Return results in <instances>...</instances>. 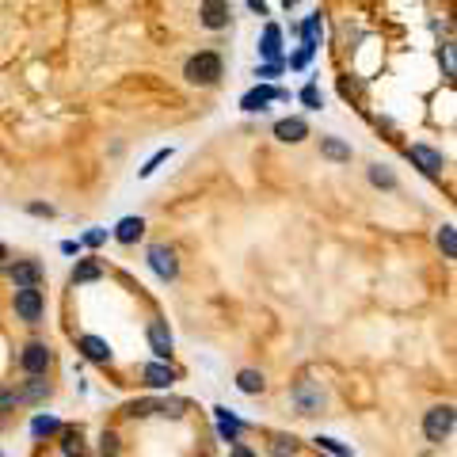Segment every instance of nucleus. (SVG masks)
I'll return each mask as SVG.
<instances>
[{
  "label": "nucleus",
  "mask_w": 457,
  "mask_h": 457,
  "mask_svg": "<svg viewBox=\"0 0 457 457\" xmlns=\"http://www.w3.org/2000/svg\"><path fill=\"white\" fill-rule=\"evenodd\" d=\"M213 419H218V434L225 438V442H237L240 431H244V423H240L229 408H213Z\"/></svg>",
  "instance_id": "obj_16"
},
{
  "label": "nucleus",
  "mask_w": 457,
  "mask_h": 457,
  "mask_svg": "<svg viewBox=\"0 0 457 457\" xmlns=\"http://www.w3.org/2000/svg\"><path fill=\"white\" fill-rule=\"evenodd\" d=\"M301 104L309 107V111H320V107H324V96H320V88H316L313 80H309V84H305V88H301Z\"/></svg>",
  "instance_id": "obj_28"
},
{
  "label": "nucleus",
  "mask_w": 457,
  "mask_h": 457,
  "mask_svg": "<svg viewBox=\"0 0 457 457\" xmlns=\"http://www.w3.org/2000/svg\"><path fill=\"white\" fill-rule=\"evenodd\" d=\"M316 35H320V15H309L301 27V46H309V50H316Z\"/></svg>",
  "instance_id": "obj_27"
},
{
  "label": "nucleus",
  "mask_w": 457,
  "mask_h": 457,
  "mask_svg": "<svg viewBox=\"0 0 457 457\" xmlns=\"http://www.w3.org/2000/svg\"><path fill=\"white\" fill-rule=\"evenodd\" d=\"M50 362H54V354H50L46 343H27L23 354H20L23 374H46V370H50Z\"/></svg>",
  "instance_id": "obj_8"
},
{
  "label": "nucleus",
  "mask_w": 457,
  "mask_h": 457,
  "mask_svg": "<svg viewBox=\"0 0 457 457\" xmlns=\"http://www.w3.org/2000/svg\"><path fill=\"white\" fill-rule=\"evenodd\" d=\"M221 73H225V61H221V54H213V50L194 54V58H187V65H183V80L199 84V88H213V84L221 80Z\"/></svg>",
  "instance_id": "obj_1"
},
{
  "label": "nucleus",
  "mask_w": 457,
  "mask_h": 457,
  "mask_svg": "<svg viewBox=\"0 0 457 457\" xmlns=\"http://www.w3.org/2000/svg\"><path fill=\"white\" fill-rule=\"evenodd\" d=\"M313 442H316V450H328V453H335V457H351V450H347V446H343V442H335V438H324V434H316Z\"/></svg>",
  "instance_id": "obj_29"
},
{
  "label": "nucleus",
  "mask_w": 457,
  "mask_h": 457,
  "mask_svg": "<svg viewBox=\"0 0 457 457\" xmlns=\"http://www.w3.org/2000/svg\"><path fill=\"white\" fill-rule=\"evenodd\" d=\"M0 457H4V453H0Z\"/></svg>",
  "instance_id": "obj_42"
},
{
  "label": "nucleus",
  "mask_w": 457,
  "mask_h": 457,
  "mask_svg": "<svg viewBox=\"0 0 457 457\" xmlns=\"http://www.w3.org/2000/svg\"><path fill=\"white\" fill-rule=\"evenodd\" d=\"M168 156H172V149H161V153H156V156H153V161H149V164L142 168V175H153V172H156V168H161V164L168 161Z\"/></svg>",
  "instance_id": "obj_31"
},
{
  "label": "nucleus",
  "mask_w": 457,
  "mask_h": 457,
  "mask_svg": "<svg viewBox=\"0 0 457 457\" xmlns=\"http://www.w3.org/2000/svg\"><path fill=\"white\" fill-rule=\"evenodd\" d=\"M202 457H206V453H202Z\"/></svg>",
  "instance_id": "obj_43"
},
{
  "label": "nucleus",
  "mask_w": 457,
  "mask_h": 457,
  "mask_svg": "<svg viewBox=\"0 0 457 457\" xmlns=\"http://www.w3.org/2000/svg\"><path fill=\"white\" fill-rule=\"evenodd\" d=\"M12 404H20V396H15V393H4V396H0V415H4Z\"/></svg>",
  "instance_id": "obj_38"
},
{
  "label": "nucleus",
  "mask_w": 457,
  "mask_h": 457,
  "mask_svg": "<svg viewBox=\"0 0 457 457\" xmlns=\"http://www.w3.org/2000/svg\"><path fill=\"white\" fill-rule=\"evenodd\" d=\"M61 431V419L58 415H35V423H31V434H58Z\"/></svg>",
  "instance_id": "obj_26"
},
{
  "label": "nucleus",
  "mask_w": 457,
  "mask_h": 457,
  "mask_svg": "<svg viewBox=\"0 0 457 457\" xmlns=\"http://www.w3.org/2000/svg\"><path fill=\"white\" fill-rule=\"evenodd\" d=\"M248 8H251L256 15H267V4H263V0H248Z\"/></svg>",
  "instance_id": "obj_39"
},
{
  "label": "nucleus",
  "mask_w": 457,
  "mask_h": 457,
  "mask_svg": "<svg viewBox=\"0 0 457 457\" xmlns=\"http://www.w3.org/2000/svg\"><path fill=\"white\" fill-rule=\"evenodd\" d=\"M442 61H446V73L453 77V46H450V42L442 46Z\"/></svg>",
  "instance_id": "obj_37"
},
{
  "label": "nucleus",
  "mask_w": 457,
  "mask_h": 457,
  "mask_svg": "<svg viewBox=\"0 0 457 457\" xmlns=\"http://www.w3.org/2000/svg\"><path fill=\"white\" fill-rule=\"evenodd\" d=\"M77 347L84 351V358H88V362H96V366H107V362L115 358L111 343H107V339H99V335H80V339H77Z\"/></svg>",
  "instance_id": "obj_12"
},
{
  "label": "nucleus",
  "mask_w": 457,
  "mask_h": 457,
  "mask_svg": "<svg viewBox=\"0 0 457 457\" xmlns=\"http://www.w3.org/2000/svg\"><path fill=\"white\" fill-rule=\"evenodd\" d=\"M320 153L328 156V161H335V164H347L351 161V145L339 142V137H320Z\"/></svg>",
  "instance_id": "obj_20"
},
{
  "label": "nucleus",
  "mask_w": 457,
  "mask_h": 457,
  "mask_svg": "<svg viewBox=\"0 0 457 457\" xmlns=\"http://www.w3.org/2000/svg\"><path fill=\"white\" fill-rule=\"evenodd\" d=\"M27 213H35V218H54V206H46V202H31Z\"/></svg>",
  "instance_id": "obj_34"
},
{
  "label": "nucleus",
  "mask_w": 457,
  "mask_h": 457,
  "mask_svg": "<svg viewBox=\"0 0 457 457\" xmlns=\"http://www.w3.org/2000/svg\"><path fill=\"white\" fill-rule=\"evenodd\" d=\"M438 248H442V256H446V259H453V256H457V229L450 225V221H446V225L438 229Z\"/></svg>",
  "instance_id": "obj_22"
},
{
  "label": "nucleus",
  "mask_w": 457,
  "mask_h": 457,
  "mask_svg": "<svg viewBox=\"0 0 457 457\" xmlns=\"http://www.w3.org/2000/svg\"><path fill=\"white\" fill-rule=\"evenodd\" d=\"M99 453H104V457H118V434L115 431L99 434Z\"/></svg>",
  "instance_id": "obj_30"
},
{
  "label": "nucleus",
  "mask_w": 457,
  "mask_h": 457,
  "mask_svg": "<svg viewBox=\"0 0 457 457\" xmlns=\"http://www.w3.org/2000/svg\"><path fill=\"white\" fill-rule=\"evenodd\" d=\"M149 267H153V275L161 278V282H175V278H180V259H175V251L168 244L149 248Z\"/></svg>",
  "instance_id": "obj_4"
},
{
  "label": "nucleus",
  "mask_w": 457,
  "mask_h": 457,
  "mask_svg": "<svg viewBox=\"0 0 457 457\" xmlns=\"http://www.w3.org/2000/svg\"><path fill=\"white\" fill-rule=\"evenodd\" d=\"M313 54H316V50H309V46H301V50H297L294 58H290V69H301V65H309Z\"/></svg>",
  "instance_id": "obj_32"
},
{
  "label": "nucleus",
  "mask_w": 457,
  "mask_h": 457,
  "mask_svg": "<svg viewBox=\"0 0 457 457\" xmlns=\"http://www.w3.org/2000/svg\"><path fill=\"white\" fill-rule=\"evenodd\" d=\"M61 453H65V457H84V434H80V431H65Z\"/></svg>",
  "instance_id": "obj_25"
},
{
  "label": "nucleus",
  "mask_w": 457,
  "mask_h": 457,
  "mask_svg": "<svg viewBox=\"0 0 457 457\" xmlns=\"http://www.w3.org/2000/svg\"><path fill=\"white\" fill-rule=\"evenodd\" d=\"M294 404H297V412L301 415H316L324 408V389H320V381H297L294 385Z\"/></svg>",
  "instance_id": "obj_5"
},
{
  "label": "nucleus",
  "mask_w": 457,
  "mask_h": 457,
  "mask_svg": "<svg viewBox=\"0 0 457 457\" xmlns=\"http://www.w3.org/2000/svg\"><path fill=\"white\" fill-rule=\"evenodd\" d=\"M270 453L275 457H294L297 453V438L294 434H275L270 438Z\"/></svg>",
  "instance_id": "obj_24"
},
{
  "label": "nucleus",
  "mask_w": 457,
  "mask_h": 457,
  "mask_svg": "<svg viewBox=\"0 0 457 457\" xmlns=\"http://www.w3.org/2000/svg\"><path fill=\"white\" fill-rule=\"evenodd\" d=\"M453 423H457L453 404H434L431 412L423 415V434H427V442H431V446H442L446 438L453 434Z\"/></svg>",
  "instance_id": "obj_3"
},
{
  "label": "nucleus",
  "mask_w": 457,
  "mask_h": 457,
  "mask_svg": "<svg viewBox=\"0 0 457 457\" xmlns=\"http://www.w3.org/2000/svg\"><path fill=\"white\" fill-rule=\"evenodd\" d=\"M61 251H65V256H77V251H80V244H77V240H65V244H61Z\"/></svg>",
  "instance_id": "obj_40"
},
{
  "label": "nucleus",
  "mask_w": 457,
  "mask_h": 457,
  "mask_svg": "<svg viewBox=\"0 0 457 457\" xmlns=\"http://www.w3.org/2000/svg\"><path fill=\"white\" fill-rule=\"evenodd\" d=\"M15 396L27 400V404H39V400L50 396V381H46V374H27V385Z\"/></svg>",
  "instance_id": "obj_15"
},
{
  "label": "nucleus",
  "mask_w": 457,
  "mask_h": 457,
  "mask_svg": "<svg viewBox=\"0 0 457 457\" xmlns=\"http://www.w3.org/2000/svg\"><path fill=\"white\" fill-rule=\"evenodd\" d=\"M107 240V229H92V232H84V244L88 248H99Z\"/></svg>",
  "instance_id": "obj_33"
},
{
  "label": "nucleus",
  "mask_w": 457,
  "mask_h": 457,
  "mask_svg": "<svg viewBox=\"0 0 457 457\" xmlns=\"http://www.w3.org/2000/svg\"><path fill=\"white\" fill-rule=\"evenodd\" d=\"M199 20L206 31H225L229 20H232V12H229V0H202V8H199Z\"/></svg>",
  "instance_id": "obj_7"
},
{
  "label": "nucleus",
  "mask_w": 457,
  "mask_h": 457,
  "mask_svg": "<svg viewBox=\"0 0 457 457\" xmlns=\"http://www.w3.org/2000/svg\"><path fill=\"white\" fill-rule=\"evenodd\" d=\"M8 278H12V286H39L42 282V263L20 259L15 267H8Z\"/></svg>",
  "instance_id": "obj_13"
},
{
  "label": "nucleus",
  "mask_w": 457,
  "mask_h": 457,
  "mask_svg": "<svg viewBox=\"0 0 457 457\" xmlns=\"http://www.w3.org/2000/svg\"><path fill=\"white\" fill-rule=\"evenodd\" d=\"M4 259H8V248H4V244H0V267H4Z\"/></svg>",
  "instance_id": "obj_41"
},
{
  "label": "nucleus",
  "mask_w": 457,
  "mask_h": 457,
  "mask_svg": "<svg viewBox=\"0 0 457 457\" xmlns=\"http://www.w3.org/2000/svg\"><path fill=\"white\" fill-rule=\"evenodd\" d=\"M142 237H145V221L142 218H123L115 225V240H118V244H137Z\"/></svg>",
  "instance_id": "obj_17"
},
{
  "label": "nucleus",
  "mask_w": 457,
  "mask_h": 457,
  "mask_svg": "<svg viewBox=\"0 0 457 457\" xmlns=\"http://www.w3.org/2000/svg\"><path fill=\"white\" fill-rule=\"evenodd\" d=\"M408 161H412L423 175H442V168H446V156L431 145H408Z\"/></svg>",
  "instance_id": "obj_6"
},
{
  "label": "nucleus",
  "mask_w": 457,
  "mask_h": 457,
  "mask_svg": "<svg viewBox=\"0 0 457 457\" xmlns=\"http://www.w3.org/2000/svg\"><path fill=\"white\" fill-rule=\"evenodd\" d=\"M229 457H256V450H251V446H244L237 438V442H232V450H229Z\"/></svg>",
  "instance_id": "obj_35"
},
{
  "label": "nucleus",
  "mask_w": 457,
  "mask_h": 457,
  "mask_svg": "<svg viewBox=\"0 0 457 457\" xmlns=\"http://www.w3.org/2000/svg\"><path fill=\"white\" fill-rule=\"evenodd\" d=\"M282 73V61H275V65H263V69H256V77H278Z\"/></svg>",
  "instance_id": "obj_36"
},
{
  "label": "nucleus",
  "mask_w": 457,
  "mask_h": 457,
  "mask_svg": "<svg viewBox=\"0 0 457 457\" xmlns=\"http://www.w3.org/2000/svg\"><path fill=\"white\" fill-rule=\"evenodd\" d=\"M259 54L270 61H282V31H278L275 23H267V31H263V42H259Z\"/></svg>",
  "instance_id": "obj_18"
},
{
  "label": "nucleus",
  "mask_w": 457,
  "mask_h": 457,
  "mask_svg": "<svg viewBox=\"0 0 457 457\" xmlns=\"http://www.w3.org/2000/svg\"><path fill=\"white\" fill-rule=\"evenodd\" d=\"M142 377H145L149 389H172L180 374H175V366H168L164 358H156V362H149V366L142 370Z\"/></svg>",
  "instance_id": "obj_11"
},
{
  "label": "nucleus",
  "mask_w": 457,
  "mask_h": 457,
  "mask_svg": "<svg viewBox=\"0 0 457 457\" xmlns=\"http://www.w3.org/2000/svg\"><path fill=\"white\" fill-rule=\"evenodd\" d=\"M275 137L286 142V145H297V142L309 137V123H305V118H282V123H275Z\"/></svg>",
  "instance_id": "obj_14"
},
{
  "label": "nucleus",
  "mask_w": 457,
  "mask_h": 457,
  "mask_svg": "<svg viewBox=\"0 0 457 457\" xmlns=\"http://www.w3.org/2000/svg\"><path fill=\"white\" fill-rule=\"evenodd\" d=\"M370 183H374V187H385V191H396V175L389 172L385 164H370Z\"/></svg>",
  "instance_id": "obj_23"
},
{
  "label": "nucleus",
  "mask_w": 457,
  "mask_h": 457,
  "mask_svg": "<svg viewBox=\"0 0 457 457\" xmlns=\"http://www.w3.org/2000/svg\"><path fill=\"white\" fill-rule=\"evenodd\" d=\"M237 389H240V393H248V396H256V393H263V389H267V377L259 374V370H240V374H237Z\"/></svg>",
  "instance_id": "obj_19"
},
{
  "label": "nucleus",
  "mask_w": 457,
  "mask_h": 457,
  "mask_svg": "<svg viewBox=\"0 0 457 457\" xmlns=\"http://www.w3.org/2000/svg\"><path fill=\"white\" fill-rule=\"evenodd\" d=\"M270 99H290V92L282 88H270V84H259V88H251L244 99H240V107L248 111V115H256V111H267Z\"/></svg>",
  "instance_id": "obj_10"
},
{
  "label": "nucleus",
  "mask_w": 457,
  "mask_h": 457,
  "mask_svg": "<svg viewBox=\"0 0 457 457\" xmlns=\"http://www.w3.org/2000/svg\"><path fill=\"white\" fill-rule=\"evenodd\" d=\"M145 335H149V347H153L156 358H164V362L172 358V332H168V324L161 320V316H153V320H149Z\"/></svg>",
  "instance_id": "obj_9"
},
{
  "label": "nucleus",
  "mask_w": 457,
  "mask_h": 457,
  "mask_svg": "<svg viewBox=\"0 0 457 457\" xmlns=\"http://www.w3.org/2000/svg\"><path fill=\"white\" fill-rule=\"evenodd\" d=\"M12 313L20 316L23 324H42L46 297H42L39 286H15V290H12Z\"/></svg>",
  "instance_id": "obj_2"
},
{
  "label": "nucleus",
  "mask_w": 457,
  "mask_h": 457,
  "mask_svg": "<svg viewBox=\"0 0 457 457\" xmlns=\"http://www.w3.org/2000/svg\"><path fill=\"white\" fill-rule=\"evenodd\" d=\"M104 278V267L96 263V259H84V263L73 267V286H80V282H99Z\"/></svg>",
  "instance_id": "obj_21"
}]
</instances>
